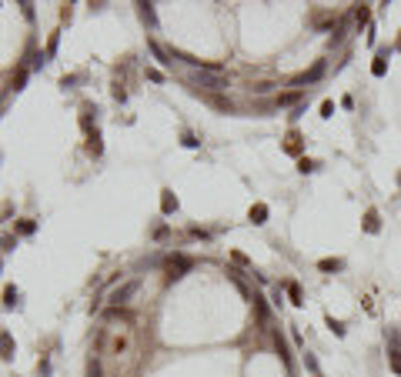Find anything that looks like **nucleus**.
I'll return each mask as SVG.
<instances>
[{
  "label": "nucleus",
  "mask_w": 401,
  "mask_h": 377,
  "mask_svg": "<svg viewBox=\"0 0 401 377\" xmlns=\"http://www.w3.org/2000/svg\"><path fill=\"white\" fill-rule=\"evenodd\" d=\"M378 227H381L378 224V210L371 207L368 214H364V230H368V234H378Z\"/></svg>",
  "instance_id": "ddd939ff"
},
{
  "label": "nucleus",
  "mask_w": 401,
  "mask_h": 377,
  "mask_svg": "<svg viewBox=\"0 0 401 377\" xmlns=\"http://www.w3.org/2000/svg\"><path fill=\"white\" fill-rule=\"evenodd\" d=\"M184 270H191V261H188L184 254H174L171 261H167V281H177V277H184Z\"/></svg>",
  "instance_id": "20e7f679"
},
{
  "label": "nucleus",
  "mask_w": 401,
  "mask_h": 377,
  "mask_svg": "<svg viewBox=\"0 0 401 377\" xmlns=\"http://www.w3.org/2000/svg\"><path fill=\"white\" fill-rule=\"evenodd\" d=\"M318 267H321V270H328V274H338V270H344V261H341V257H325Z\"/></svg>",
  "instance_id": "f8f14e48"
},
{
  "label": "nucleus",
  "mask_w": 401,
  "mask_h": 377,
  "mask_svg": "<svg viewBox=\"0 0 401 377\" xmlns=\"http://www.w3.org/2000/svg\"><path fill=\"white\" fill-rule=\"evenodd\" d=\"M54 50H57V34L50 37V44H47V57H54Z\"/></svg>",
  "instance_id": "393cba45"
},
{
  "label": "nucleus",
  "mask_w": 401,
  "mask_h": 377,
  "mask_svg": "<svg viewBox=\"0 0 401 377\" xmlns=\"http://www.w3.org/2000/svg\"><path fill=\"white\" fill-rule=\"evenodd\" d=\"M388 337H391V371L401 374V334L398 331H391Z\"/></svg>",
  "instance_id": "39448f33"
},
{
  "label": "nucleus",
  "mask_w": 401,
  "mask_h": 377,
  "mask_svg": "<svg viewBox=\"0 0 401 377\" xmlns=\"http://www.w3.org/2000/svg\"><path fill=\"white\" fill-rule=\"evenodd\" d=\"M321 117H334V100H325L321 104Z\"/></svg>",
  "instance_id": "5701e85b"
},
{
  "label": "nucleus",
  "mask_w": 401,
  "mask_h": 377,
  "mask_svg": "<svg viewBox=\"0 0 401 377\" xmlns=\"http://www.w3.org/2000/svg\"><path fill=\"white\" fill-rule=\"evenodd\" d=\"M14 354H17V344H14V337H10V331H0V357L14 360Z\"/></svg>",
  "instance_id": "423d86ee"
},
{
  "label": "nucleus",
  "mask_w": 401,
  "mask_h": 377,
  "mask_svg": "<svg viewBox=\"0 0 401 377\" xmlns=\"http://www.w3.org/2000/svg\"><path fill=\"white\" fill-rule=\"evenodd\" d=\"M251 224H267V204H254V207L248 210Z\"/></svg>",
  "instance_id": "1a4fd4ad"
},
{
  "label": "nucleus",
  "mask_w": 401,
  "mask_h": 377,
  "mask_svg": "<svg viewBox=\"0 0 401 377\" xmlns=\"http://www.w3.org/2000/svg\"><path fill=\"white\" fill-rule=\"evenodd\" d=\"M325 321H328V327H331L338 337H344V324H341V321H334V317H325Z\"/></svg>",
  "instance_id": "4be33fe9"
},
{
  "label": "nucleus",
  "mask_w": 401,
  "mask_h": 377,
  "mask_svg": "<svg viewBox=\"0 0 401 377\" xmlns=\"http://www.w3.org/2000/svg\"><path fill=\"white\" fill-rule=\"evenodd\" d=\"M287 294H291V304H294V307L305 304V294H301V287H298L294 281H287Z\"/></svg>",
  "instance_id": "4468645a"
},
{
  "label": "nucleus",
  "mask_w": 401,
  "mask_h": 377,
  "mask_svg": "<svg viewBox=\"0 0 401 377\" xmlns=\"http://www.w3.org/2000/svg\"><path fill=\"white\" fill-rule=\"evenodd\" d=\"M298 140H301V137H298V131H291V137H287V144H284V147H287L291 154H298V151H301V147H298Z\"/></svg>",
  "instance_id": "a211bd4d"
},
{
  "label": "nucleus",
  "mask_w": 401,
  "mask_h": 377,
  "mask_svg": "<svg viewBox=\"0 0 401 377\" xmlns=\"http://www.w3.org/2000/svg\"><path fill=\"white\" fill-rule=\"evenodd\" d=\"M384 70H388V50H381L375 57V64H371V74L375 77H384Z\"/></svg>",
  "instance_id": "9b49d317"
},
{
  "label": "nucleus",
  "mask_w": 401,
  "mask_h": 377,
  "mask_svg": "<svg viewBox=\"0 0 401 377\" xmlns=\"http://www.w3.org/2000/svg\"><path fill=\"white\" fill-rule=\"evenodd\" d=\"M137 321L131 314H124L120 307L104 314V327L97 334V364L104 377H114L120 371L124 377V360L137 364Z\"/></svg>",
  "instance_id": "f257e3e1"
},
{
  "label": "nucleus",
  "mask_w": 401,
  "mask_h": 377,
  "mask_svg": "<svg viewBox=\"0 0 401 377\" xmlns=\"http://www.w3.org/2000/svg\"><path fill=\"white\" fill-rule=\"evenodd\" d=\"M17 301H20V290L14 284H7V287H3V307L10 310V307H17Z\"/></svg>",
  "instance_id": "9d476101"
},
{
  "label": "nucleus",
  "mask_w": 401,
  "mask_h": 377,
  "mask_svg": "<svg viewBox=\"0 0 401 377\" xmlns=\"http://www.w3.org/2000/svg\"><path fill=\"white\" fill-rule=\"evenodd\" d=\"M14 247H17V237H10V234H7V237L0 241V250H3V254H10Z\"/></svg>",
  "instance_id": "6ab92c4d"
},
{
  "label": "nucleus",
  "mask_w": 401,
  "mask_h": 377,
  "mask_svg": "<svg viewBox=\"0 0 401 377\" xmlns=\"http://www.w3.org/2000/svg\"><path fill=\"white\" fill-rule=\"evenodd\" d=\"M298 100H301V90H291V94H281V97H278V104H281V107H287V104H298Z\"/></svg>",
  "instance_id": "2eb2a0df"
},
{
  "label": "nucleus",
  "mask_w": 401,
  "mask_h": 377,
  "mask_svg": "<svg viewBox=\"0 0 401 377\" xmlns=\"http://www.w3.org/2000/svg\"><path fill=\"white\" fill-rule=\"evenodd\" d=\"M211 104H214V107H221V111H234V107H231V100H224V97H217V94H214V97H211Z\"/></svg>",
  "instance_id": "aec40b11"
},
{
  "label": "nucleus",
  "mask_w": 401,
  "mask_h": 377,
  "mask_svg": "<svg viewBox=\"0 0 401 377\" xmlns=\"http://www.w3.org/2000/svg\"><path fill=\"white\" fill-rule=\"evenodd\" d=\"M137 290H141V281H127L124 287H117L114 294H111V304H114V307H120V304H127V301H131Z\"/></svg>",
  "instance_id": "7ed1b4c3"
},
{
  "label": "nucleus",
  "mask_w": 401,
  "mask_h": 377,
  "mask_svg": "<svg viewBox=\"0 0 401 377\" xmlns=\"http://www.w3.org/2000/svg\"><path fill=\"white\" fill-rule=\"evenodd\" d=\"M34 230H37L34 221H17V234H34Z\"/></svg>",
  "instance_id": "f3484780"
},
{
  "label": "nucleus",
  "mask_w": 401,
  "mask_h": 377,
  "mask_svg": "<svg viewBox=\"0 0 401 377\" xmlns=\"http://www.w3.org/2000/svg\"><path fill=\"white\" fill-rule=\"evenodd\" d=\"M191 84L204 87V90H214V94L228 90V77L221 74L217 67H194V70H191Z\"/></svg>",
  "instance_id": "f03ea898"
},
{
  "label": "nucleus",
  "mask_w": 401,
  "mask_h": 377,
  "mask_svg": "<svg viewBox=\"0 0 401 377\" xmlns=\"http://www.w3.org/2000/svg\"><path fill=\"white\" fill-rule=\"evenodd\" d=\"M177 210V197L174 190H161V214H174Z\"/></svg>",
  "instance_id": "6e6552de"
},
{
  "label": "nucleus",
  "mask_w": 401,
  "mask_h": 377,
  "mask_svg": "<svg viewBox=\"0 0 401 377\" xmlns=\"http://www.w3.org/2000/svg\"><path fill=\"white\" fill-rule=\"evenodd\" d=\"M321 74H325V64H314V70H307V74H298V77H294V84H298V87H305V84H314V80H318Z\"/></svg>",
  "instance_id": "0eeeda50"
},
{
  "label": "nucleus",
  "mask_w": 401,
  "mask_h": 377,
  "mask_svg": "<svg viewBox=\"0 0 401 377\" xmlns=\"http://www.w3.org/2000/svg\"><path fill=\"white\" fill-rule=\"evenodd\" d=\"M181 144H184V147H197L201 140H197V137H194L191 131H184V133H181Z\"/></svg>",
  "instance_id": "412c9836"
},
{
  "label": "nucleus",
  "mask_w": 401,
  "mask_h": 377,
  "mask_svg": "<svg viewBox=\"0 0 401 377\" xmlns=\"http://www.w3.org/2000/svg\"><path fill=\"white\" fill-rule=\"evenodd\" d=\"M298 170H301V174H311V170H318V160H311V157H301V160H298Z\"/></svg>",
  "instance_id": "dca6fc26"
},
{
  "label": "nucleus",
  "mask_w": 401,
  "mask_h": 377,
  "mask_svg": "<svg viewBox=\"0 0 401 377\" xmlns=\"http://www.w3.org/2000/svg\"><path fill=\"white\" fill-rule=\"evenodd\" d=\"M147 80H154V84H161V80H164V74H161V70H147Z\"/></svg>",
  "instance_id": "b1692460"
}]
</instances>
